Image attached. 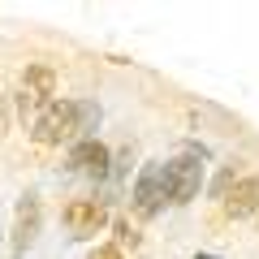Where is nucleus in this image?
Returning <instances> with one entry per match:
<instances>
[{"label":"nucleus","instance_id":"2","mask_svg":"<svg viewBox=\"0 0 259 259\" xmlns=\"http://www.w3.org/2000/svg\"><path fill=\"white\" fill-rule=\"evenodd\" d=\"M164 177H168V203H190L199 186H203V151H182L177 160L164 164Z\"/></svg>","mask_w":259,"mask_h":259},{"label":"nucleus","instance_id":"7","mask_svg":"<svg viewBox=\"0 0 259 259\" xmlns=\"http://www.w3.org/2000/svg\"><path fill=\"white\" fill-rule=\"evenodd\" d=\"M39 233V199L26 194L18 207V225H13V250H26V242Z\"/></svg>","mask_w":259,"mask_h":259},{"label":"nucleus","instance_id":"13","mask_svg":"<svg viewBox=\"0 0 259 259\" xmlns=\"http://www.w3.org/2000/svg\"><path fill=\"white\" fill-rule=\"evenodd\" d=\"M194 259H212V255H194Z\"/></svg>","mask_w":259,"mask_h":259},{"label":"nucleus","instance_id":"11","mask_svg":"<svg viewBox=\"0 0 259 259\" xmlns=\"http://www.w3.org/2000/svg\"><path fill=\"white\" fill-rule=\"evenodd\" d=\"M39 104H44V100H35L30 91H22V95H18V112H22V117H26V112H35ZM44 108H48V104H44Z\"/></svg>","mask_w":259,"mask_h":259},{"label":"nucleus","instance_id":"9","mask_svg":"<svg viewBox=\"0 0 259 259\" xmlns=\"http://www.w3.org/2000/svg\"><path fill=\"white\" fill-rule=\"evenodd\" d=\"M233 186H238V164L221 168V177H216V182H212V199H221V203H225V194H229Z\"/></svg>","mask_w":259,"mask_h":259},{"label":"nucleus","instance_id":"12","mask_svg":"<svg viewBox=\"0 0 259 259\" xmlns=\"http://www.w3.org/2000/svg\"><path fill=\"white\" fill-rule=\"evenodd\" d=\"M87 259H125V255H121V246H95Z\"/></svg>","mask_w":259,"mask_h":259},{"label":"nucleus","instance_id":"10","mask_svg":"<svg viewBox=\"0 0 259 259\" xmlns=\"http://www.w3.org/2000/svg\"><path fill=\"white\" fill-rule=\"evenodd\" d=\"M112 229H117V242H121V246H125V242H130V246H139V233L130 229V221H117Z\"/></svg>","mask_w":259,"mask_h":259},{"label":"nucleus","instance_id":"6","mask_svg":"<svg viewBox=\"0 0 259 259\" xmlns=\"http://www.w3.org/2000/svg\"><path fill=\"white\" fill-rule=\"evenodd\" d=\"M255 207H259V177H238V186L225 194V216L242 221V216H250Z\"/></svg>","mask_w":259,"mask_h":259},{"label":"nucleus","instance_id":"5","mask_svg":"<svg viewBox=\"0 0 259 259\" xmlns=\"http://www.w3.org/2000/svg\"><path fill=\"white\" fill-rule=\"evenodd\" d=\"M108 147H104L100 139H82L74 143V151H69V168L74 173H91V177H104L108 173Z\"/></svg>","mask_w":259,"mask_h":259},{"label":"nucleus","instance_id":"1","mask_svg":"<svg viewBox=\"0 0 259 259\" xmlns=\"http://www.w3.org/2000/svg\"><path fill=\"white\" fill-rule=\"evenodd\" d=\"M100 125V108L87 100H52L48 108H39L35 125H30V139L39 147H61L69 139H91V130Z\"/></svg>","mask_w":259,"mask_h":259},{"label":"nucleus","instance_id":"4","mask_svg":"<svg viewBox=\"0 0 259 259\" xmlns=\"http://www.w3.org/2000/svg\"><path fill=\"white\" fill-rule=\"evenodd\" d=\"M65 225H69V233L74 238H95V233L108 225V207L100 203V199H74V203H65Z\"/></svg>","mask_w":259,"mask_h":259},{"label":"nucleus","instance_id":"3","mask_svg":"<svg viewBox=\"0 0 259 259\" xmlns=\"http://www.w3.org/2000/svg\"><path fill=\"white\" fill-rule=\"evenodd\" d=\"M164 203H168V177H164V164H156V160H151V164H143L139 182H134L130 207H134V216H139V221H151Z\"/></svg>","mask_w":259,"mask_h":259},{"label":"nucleus","instance_id":"8","mask_svg":"<svg viewBox=\"0 0 259 259\" xmlns=\"http://www.w3.org/2000/svg\"><path fill=\"white\" fill-rule=\"evenodd\" d=\"M22 82H26V91L35 95V100L52 104V95H56V74L48 69V65H26V74H22Z\"/></svg>","mask_w":259,"mask_h":259}]
</instances>
